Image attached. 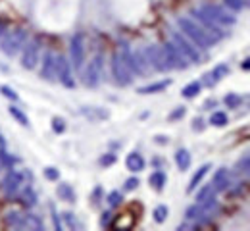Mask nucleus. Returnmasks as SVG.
Here are the masks:
<instances>
[{"label":"nucleus","mask_w":250,"mask_h":231,"mask_svg":"<svg viewBox=\"0 0 250 231\" xmlns=\"http://www.w3.org/2000/svg\"><path fill=\"white\" fill-rule=\"evenodd\" d=\"M214 187H216V191H227V187H229V183H231V177H229V171L225 169V168H219L218 171H216V175H214Z\"/></svg>","instance_id":"obj_16"},{"label":"nucleus","mask_w":250,"mask_h":231,"mask_svg":"<svg viewBox=\"0 0 250 231\" xmlns=\"http://www.w3.org/2000/svg\"><path fill=\"white\" fill-rule=\"evenodd\" d=\"M148 183L152 185L154 191H162L164 185H166V173H164V171H154V173L148 177Z\"/></svg>","instance_id":"obj_22"},{"label":"nucleus","mask_w":250,"mask_h":231,"mask_svg":"<svg viewBox=\"0 0 250 231\" xmlns=\"http://www.w3.org/2000/svg\"><path fill=\"white\" fill-rule=\"evenodd\" d=\"M52 220H54V224H56V230H62L60 218H58V214H56V210H54V208H52Z\"/></svg>","instance_id":"obj_45"},{"label":"nucleus","mask_w":250,"mask_h":231,"mask_svg":"<svg viewBox=\"0 0 250 231\" xmlns=\"http://www.w3.org/2000/svg\"><path fill=\"white\" fill-rule=\"evenodd\" d=\"M27 42V31L25 29H12L8 33L2 35L0 41V50L6 56H16Z\"/></svg>","instance_id":"obj_3"},{"label":"nucleus","mask_w":250,"mask_h":231,"mask_svg":"<svg viewBox=\"0 0 250 231\" xmlns=\"http://www.w3.org/2000/svg\"><path fill=\"white\" fill-rule=\"evenodd\" d=\"M177 25L181 29V33L185 35L187 39H190L198 48H210L212 44H216V41L212 39V35L208 33L196 20L192 18H179Z\"/></svg>","instance_id":"obj_1"},{"label":"nucleus","mask_w":250,"mask_h":231,"mask_svg":"<svg viewBox=\"0 0 250 231\" xmlns=\"http://www.w3.org/2000/svg\"><path fill=\"white\" fill-rule=\"evenodd\" d=\"M210 168H212L210 164H204V166H200V168H198V169L194 171V175H192V177H190V181H188L187 193H192V191H194V189L198 187V183H200V181L204 179V175L208 173V169H210Z\"/></svg>","instance_id":"obj_19"},{"label":"nucleus","mask_w":250,"mask_h":231,"mask_svg":"<svg viewBox=\"0 0 250 231\" xmlns=\"http://www.w3.org/2000/svg\"><path fill=\"white\" fill-rule=\"evenodd\" d=\"M243 69H250V58H249V60H245V62H243Z\"/></svg>","instance_id":"obj_48"},{"label":"nucleus","mask_w":250,"mask_h":231,"mask_svg":"<svg viewBox=\"0 0 250 231\" xmlns=\"http://www.w3.org/2000/svg\"><path fill=\"white\" fill-rule=\"evenodd\" d=\"M164 50H166V56H167V62H169L171 69H185L188 66V60L177 50V46L173 42L164 44Z\"/></svg>","instance_id":"obj_13"},{"label":"nucleus","mask_w":250,"mask_h":231,"mask_svg":"<svg viewBox=\"0 0 250 231\" xmlns=\"http://www.w3.org/2000/svg\"><path fill=\"white\" fill-rule=\"evenodd\" d=\"M200 89H202V83H198V81H192V83H188L187 87L181 91V95H183L185 99H194V97L200 93Z\"/></svg>","instance_id":"obj_26"},{"label":"nucleus","mask_w":250,"mask_h":231,"mask_svg":"<svg viewBox=\"0 0 250 231\" xmlns=\"http://www.w3.org/2000/svg\"><path fill=\"white\" fill-rule=\"evenodd\" d=\"M44 177H46V179H50V181H56V179L60 177V171H58L56 168L48 166V168H44Z\"/></svg>","instance_id":"obj_36"},{"label":"nucleus","mask_w":250,"mask_h":231,"mask_svg":"<svg viewBox=\"0 0 250 231\" xmlns=\"http://www.w3.org/2000/svg\"><path fill=\"white\" fill-rule=\"evenodd\" d=\"M0 93H2V95H4L6 99L14 100V102H16V100H20V97H18V93H16L14 89H10L8 85H2V87H0Z\"/></svg>","instance_id":"obj_34"},{"label":"nucleus","mask_w":250,"mask_h":231,"mask_svg":"<svg viewBox=\"0 0 250 231\" xmlns=\"http://www.w3.org/2000/svg\"><path fill=\"white\" fill-rule=\"evenodd\" d=\"M225 6H227L229 10H233V12H241V10L247 6V2H245V0H225Z\"/></svg>","instance_id":"obj_33"},{"label":"nucleus","mask_w":250,"mask_h":231,"mask_svg":"<svg viewBox=\"0 0 250 231\" xmlns=\"http://www.w3.org/2000/svg\"><path fill=\"white\" fill-rule=\"evenodd\" d=\"M200 124H202V120H200V118H198V120H194V129H202V126H200Z\"/></svg>","instance_id":"obj_47"},{"label":"nucleus","mask_w":250,"mask_h":231,"mask_svg":"<svg viewBox=\"0 0 250 231\" xmlns=\"http://www.w3.org/2000/svg\"><path fill=\"white\" fill-rule=\"evenodd\" d=\"M4 33H6V23H4L2 20H0V37H2Z\"/></svg>","instance_id":"obj_46"},{"label":"nucleus","mask_w":250,"mask_h":231,"mask_svg":"<svg viewBox=\"0 0 250 231\" xmlns=\"http://www.w3.org/2000/svg\"><path fill=\"white\" fill-rule=\"evenodd\" d=\"M171 42L177 46V50L185 56L188 60V64H198L200 62V52H198V46L190 41V39H187L183 33H175L171 35Z\"/></svg>","instance_id":"obj_4"},{"label":"nucleus","mask_w":250,"mask_h":231,"mask_svg":"<svg viewBox=\"0 0 250 231\" xmlns=\"http://www.w3.org/2000/svg\"><path fill=\"white\" fill-rule=\"evenodd\" d=\"M14 158L10 156V152L6 148H0V171H8L12 166H14Z\"/></svg>","instance_id":"obj_27"},{"label":"nucleus","mask_w":250,"mask_h":231,"mask_svg":"<svg viewBox=\"0 0 250 231\" xmlns=\"http://www.w3.org/2000/svg\"><path fill=\"white\" fill-rule=\"evenodd\" d=\"M41 77L44 81H56L58 79V54L54 52H46L42 58V66H41Z\"/></svg>","instance_id":"obj_12"},{"label":"nucleus","mask_w":250,"mask_h":231,"mask_svg":"<svg viewBox=\"0 0 250 231\" xmlns=\"http://www.w3.org/2000/svg\"><path fill=\"white\" fill-rule=\"evenodd\" d=\"M69 58H71V66L75 69L83 67V62H85V37H83V33H75L71 37Z\"/></svg>","instance_id":"obj_8"},{"label":"nucleus","mask_w":250,"mask_h":231,"mask_svg":"<svg viewBox=\"0 0 250 231\" xmlns=\"http://www.w3.org/2000/svg\"><path fill=\"white\" fill-rule=\"evenodd\" d=\"M83 114L87 116H96V118H108V112H96V110H89V108H83Z\"/></svg>","instance_id":"obj_42"},{"label":"nucleus","mask_w":250,"mask_h":231,"mask_svg":"<svg viewBox=\"0 0 250 231\" xmlns=\"http://www.w3.org/2000/svg\"><path fill=\"white\" fill-rule=\"evenodd\" d=\"M210 124L216 126V127L227 126V114H225V112H214V114L210 116Z\"/></svg>","instance_id":"obj_29"},{"label":"nucleus","mask_w":250,"mask_h":231,"mask_svg":"<svg viewBox=\"0 0 250 231\" xmlns=\"http://www.w3.org/2000/svg\"><path fill=\"white\" fill-rule=\"evenodd\" d=\"M216 187H214V183H210V185H204L200 191H198V195H196V202H202V200H208V198L216 197Z\"/></svg>","instance_id":"obj_25"},{"label":"nucleus","mask_w":250,"mask_h":231,"mask_svg":"<svg viewBox=\"0 0 250 231\" xmlns=\"http://www.w3.org/2000/svg\"><path fill=\"white\" fill-rule=\"evenodd\" d=\"M58 79H60V83H62L63 87H67V89H71L75 85L73 73H71V64L63 56H58Z\"/></svg>","instance_id":"obj_14"},{"label":"nucleus","mask_w":250,"mask_h":231,"mask_svg":"<svg viewBox=\"0 0 250 231\" xmlns=\"http://www.w3.org/2000/svg\"><path fill=\"white\" fill-rule=\"evenodd\" d=\"M137 187H139V179H137V177H129V179L125 181L124 189H125V191H135Z\"/></svg>","instance_id":"obj_40"},{"label":"nucleus","mask_w":250,"mask_h":231,"mask_svg":"<svg viewBox=\"0 0 250 231\" xmlns=\"http://www.w3.org/2000/svg\"><path fill=\"white\" fill-rule=\"evenodd\" d=\"M52 129H54L56 133H63L65 131V122H63L62 118L56 116V118L52 120Z\"/></svg>","instance_id":"obj_38"},{"label":"nucleus","mask_w":250,"mask_h":231,"mask_svg":"<svg viewBox=\"0 0 250 231\" xmlns=\"http://www.w3.org/2000/svg\"><path fill=\"white\" fill-rule=\"evenodd\" d=\"M23 191H21V202H25L27 206H33L35 202H37V197H35V193H33V189L27 185V187H21Z\"/></svg>","instance_id":"obj_30"},{"label":"nucleus","mask_w":250,"mask_h":231,"mask_svg":"<svg viewBox=\"0 0 250 231\" xmlns=\"http://www.w3.org/2000/svg\"><path fill=\"white\" fill-rule=\"evenodd\" d=\"M21 220H23V212H16V210H10V212L6 214V218H4V222H6L10 228H18V230H20Z\"/></svg>","instance_id":"obj_23"},{"label":"nucleus","mask_w":250,"mask_h":231,"mask_svg":"<svg viewBox=\"0 0 250 231\" xmlns=\"http://www.w3.org/2000/svg\"><path fill=\"white\" fill-rule=\"evenodd\" d=\"M25 185V179H23V171H20V169H8V173L4 175V179H2V191H4V195H8V197H14L18 191H21V187Z\"/></svg>","instance_id":"obj_7"},{"label":"nucleus","mask_w":250,"mask_h":231,"mask_svg":"<svg viewBox=\"0 0 250 231\" xmlns=\"http://www.w3.org/2000/svg\"><path fill=\"white\" fill-rule=\"evenodd\" d=\"M56 193H58V197L63 198V200H67V202H73V200H75V191H73L71 185H67V183H60Z\"/></svg>","instance_id":"obj_24"},{"label":"nucleus","mask_w":250,"mask_h":231,"mask_svg":"<svg viewBox=\"0 0 250 231\" xmlns=\"http://www.w3.org/2000/svg\"><path fill=\"white\" fill-rule=\"evenodd\" d=\"M175 164H177V168L181 171L188 169V166H190V152H188L187 148H179L175 152Z\"/></svg>","instance_id":"obj_21"},{"label":"nucleus","mask_w":250,"mask_h":231,"mask_svg":"<svg viewBox=\"0 0 250 231\" xmlns=\"http://www.w3.org/2000/svg\"><path fill=\"white\" fill-rule=\"evenodd\" d=\"M8 110H10V114H12V116H14V118L23 126V127H29V118H27V116L18 108V106H8Z\"/></svg>","instance_id":"obj_28"},{"label":"nucleus","mask_w":250,"mask_h":231,"mask_svg":"<svg viewBox=\"0 0 250 231\" xmlns=\"http://www.w3.org/2000/svg\"><path fill=\"white\" fill-rule=\"evenodd\" d=\"M20 230L42 231L44 226H42V222H41L39 216H35V214H23V220H21V224H20Z\"/></svg>","instance_id":"obj_17"},{"label":"nucleus","mask_w":250,"mask_h":231,"mask_svg":"<svg viewBox=\"0 0 250 231\" xmlns=\"http://www.w3.org/2000/svg\"><path fill=\"white\" fill-rule=\"evenodd\" d=\"M171 85V81L169 79H164V81H158V83H150V85H146V87H141L137 93L139 95H152V93H162L164 89H167Z\"/></svg>","instance_id":"obj_20"},{"label":"nucleus","mask_w":250,"mask_h":231,"mask_svg":"<svg viewBox=\"0 0 250 231\" xmlns=\"http://www.w3.org/2000/svg\"><path fill=\"white\" fill-rule=\"evenodd\" d=\"M21 50H23L21 52V67L35 69L39 64V56H41V44L37 41H27Z\"/></svg>","instance_id":"obj_11"},{"label":"nucleus","mask_w":250,"mask_h":231,"mask_svg":"<svg viewBox=\"0 0 250 231\" xmlns=\"http://www.w3.org/2000/svg\"><path fill=\"white\" fill-rule=\"evenodd\" d=\"M237 169L243 173V175H247V177H250V154H247V156H243L239 162H237Z\"/></svg>","instance_id":"obj_32"},{"label":"nucleus","mask_w":250,"mask_h":231,"mask_svg":"<svg viewBox=\"0 0 250 231\" xmlns=\"http://www.w3.org/2000/svg\"><path fill=\"white\" fill-rule=\"evenodd\" d=\"M102 66H104V58L102 54L94 56L93 60L87 64V67L83 69V75H81V81L85 87H91L94 89L98 83H100V77H102Z\"/></svg>","instance_id":"obj_6"},{"label":"nucleus","mask_w":250,"mask_h":231,"mask_svg":"<svg viewBox=\"0 0 250 231\" xmlns=\"http://www.w3.org/2000/svg\"><path fill=\"white\" fill-rule=\"evenodd\" d=\"M0 148H6V143H4V139H2V135H0Z\"/></svg>","instance_id":"obj_49"},{"label":"nucleus","mask_w":250,"mask_h":231,"mask_svg":"<svg viewBox=\"0 0 250 231\" xmlns=\"http://www.w3.org/2000/svg\"><path fill=\"white\" fill-rule=\"evenodd\" d=\"M116 162V154H106L100 158V166H110Z\"/></svg>","instance_id":"obj_41"},{"label":"nucleus","mask_w":250,"mask_h":231,"mask_svg":"<svg viewBox=\"0 0 250 231\" xmlns=\"http://www.w3.org/2000/svg\"><path fill=\"white\" fill-rule=\"evenodd\" d=\"M127 60H129V66L133 69V73H139V75H148L152 71V67L146 60V54H145V48L143 50H131L127 52Z\"/></svg>","instance_id":"obj_10"},{"label":"nucleus","mask_w":250,"mask_h":231,"mask_svg":"<svg viewBox=\"0 0 250 231\" xmlns=\"http://www.w3.org/2000/svg\"><path fill=\"white\" fill-rule=\"evenodd\" d=\"M63 220L67 222V226H69V228H77V222L73 220V214H69V212H65V214H63Z\"/></svg>","instance_id":"obj_43"},{"label":"nucleus","mask_w":250,"mask_h":231,"mask_svg":"<svg viewBox=\"0 0 250 231\" xmlns=\"http://www.w3.org/2000/svg\"><path fill=\"white\" fill-rule=\"evenodd\" d=\"M122 202V193L120 191H112L110 195H108V204L114 208V206H118Z\"/></svg>","instance_id":"obj_37"},{"label":"nucleus","mask_w":250,"mask_h":231,"mask_svg":"<svg viewBox=\"0 0 250 231\" xmlns=\"http://www.w3.org/2000/svg\"><path fill=\"white\" fill-rule=\"evenodd\" d=\"M167 214H169V208H167L166 204H160V206H156V208H154V220H156L158 224L166 222Z\"/></svg>","instance_id":"obj_31"},{"label":"nucleus","mask_w":250,"mask_h":231,"mask_svg":"<svg viewBox=\"0 0 250 231\" xmlns=\"http://www.w3.org/2000/svg\"><path fill=\"white\" fill-rule=\"evenodd\" d=\"M227 73H229V66L219 64V66L214 67L210 73H206V75H204V85H206V87H214V85H218L219 81H221Z\"/></svg>","instance_id":"obj_15"},{"label":"nucleus","mask_w":250,"mask_h":231,"mask_svg":"<svg viewBox=\"0 0 250 231\" xmlns=\"http://www.w3.org/2000/svg\"><path fill=\"white\" fill-rule=\"evenodd\" d=\"M185 112H187V110H185L183 106H179L177 110H173V112H171V114L167 116V120H169V122H175V120H179V118H183V116H185Z\"/></svg>","instance_id":"obj_39"},{"label":"nucleus","mask_w":250,"mask_h":231,"mask_svg":"<svg viewBox=\"0 0 250 231\" xmlns=\"http://www.w3.org/2000/svg\"><path fill=\"white\" fill-rule=\"evenodd\" d=\"M245 135H250V127L249 129H245Z\"/></svg>","instance_id":"obj_50"},{"label":"nucleus","mask_w":250,"mask_h":231,"mask_svg":"<svg viewBox=\"0 0 250 231\" xmlns=\"http://www.w3.org/2000/svg\"><path fill=\"white\" fill-rule=\"evenodd\" d=\"M127 52H129V46L127 44H122L120 50L114 54L112 58V73H114V81L122 87H127L131 85L133 81V69L129 66V60H127Z\"/></svg>","instance_id":"obj_2"},{"label":"nucleus","mask_w":250,"mask_h":231,"mask_svg":"<svg viewBox=\"0 0 250 231\" xmlns=\"http://www.w3.org/2000/svg\"><path fill=\"white\" fill-rule=\"evenodd\" d=\"M206 18H210L216 25H219V27H223V25H235V16H231L227 10H223L221 6H218V4H202L200 8H198Z\"/></svg>","instance_id":"obj_5"},{"label":"nucleus","mask_w":250,"mask_h":231,"mask_svg":"<svg viewBox=\"0 0 250 231\" xmlns=\"http://www.w3.org/2000/svg\"><path fill=\"white\" fill-rule=\"evenodd\" d=\"M125 166H127L129 171H143L145 169V158L139 152H131V154H127Z\"/></svg>","instance_id":"obj_18"},{"label":"nucleus","mask_w":250,"mask_h":231,"mask_svg":"<svg viewBox=\"0 0 250 231\" xmlns=\"http://www.w3.org/2000/svg\"><path fill=\"white\" fill-rule=\"evenodd\" d=\"M241 102H243V99H241L239 95H233V93H231V95H227V97H225V104H227L229 108H237Z\"/></svg>","instance_id":"obj_35"},{"label":"nucleus","mask_w":250,"mask_h":231,"mask_svg":"<svg viewBox=\"0 0 250 231\" xmlns=\"http://www.w3.org/2000/svg\"><path fill=\"white\" fill-rule=\"evenodd\" d=\"M145 54H146V60H148V64H150L152 69H156V71H167V69H171L164 46H146L145 48Z\"/></svg>","instance_id":"obj_9"},{"label":"nucleus","mask_w":250,"mask_h":231,"mask_svg":"<svg viewBox=\"0 0 250 231\" xmlns=\"http://www.w3.org/2000/svg\"><path fill=\"white\" fill-rule=\"evenodd\" d=\"M110 220H112V214H110V212H104V214H102V220H100V226L106 228V226L110 224Z\"/></svg>","instance_id":"obj_44"}]
</instances>
